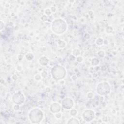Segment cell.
<instances>
[{
  "instance_id": "cell-1",
  "label": "cell",
  "mask_w": 124,
  "mask_h": 124,
  "mask_svg": "<svg viewBox=\"0 0 124 124\" xmlns=\"http://www.w3.org/2000/svg\"><path fill=\"white\" fill-rule=\"evenodd\" d=\"M67 29L66 22L62 19H58L53 22L52 29L57 34H62Z\"/></svg>"
},
{
  "instance_id": "cell-2",
  "label": "cell",
  "mask_w": 124,
  "mask_h": 124,
  "mask_svg": "<svg viewBox=\"0 0 124 124\" xmlns=\"http://www.w3.org/2000/svg\"><path fill=\"white\" fill-rule=\"evenodd\" d=\"M51 74L54 79L60 80L64 78L66 74V71L62 66L56 65L52 68Z\"/></svg>"
},
{
  "instance_id": "cell-3",
  "label": "cell",
  "mask_w": 124,
  "mask_h": 124,
  "mask_svg": "<svg viewBox=\"0 0 124 124\" xmlns=\"http://www.w3.org/2000/svg\"><path fill=\"white\" fill-rule=\"evenodd\" d=\"M43 117L42 112L39 109L35 108L32 109L29 114V118L33 123L40 122Z\"/></svg>"
},
{
  "instance_id": "cell-4",
  "label": "cell",
  "mask_w": 124,
  "mask_h": 124,
  "mask_svg": "<svg viewBox=\"0 0 124 124\" xmlns=\"http://www.w3.org/2000/svg\"><path fill=\"white\" fill-rule=\"evenodd\" d=\"M97 93L101 95H106L108 94L110 92V87L108 83L107 82L100 83L97 88Z\"/></svg>"
},
{
  "instance_id": "cell-5",
  "label": "cell",
  "mask_w": 124,
  "mask_h": 124,
  "mask_svg": "<svg viewBox=\"0 0 124 124\" xmlns=\"http://www.w3.org/2000/svg\"><path fill=\"white\" fill-rule=\"evenodd\" d=\"M83 117L85 121L87 122L91 121L94 117V112L91 110H86L83 114Z\"/></svg>"
},
{
  "instance_id": "cell-6",
  "label": "cell",
  "mask_w": 124,
  "mask_h": 124,
  "mask_svg": "<svg viewBox=\"0 0 124 124\" xmlns=\"http://www.w3.org/2000/svg\"><path fill=\"white\" fill-rule=\"evenodd\" d=\"M13 100L15 104L20 105L24 102V95L20 93H17L15 94L13 96Z\"/></svg>"
},
{
  "instance_id": "cell-7",
  "label": "cell",
  "mask_w": 124,
  "mask_h": 124,
  "mask_svg": "<svg viewBox=\"0 0 124 124\" xmlns=\"http://www.w3.org/2000/svg\"><path fill=\"white\" fill-rule=\"evenodd\" d=\"M73 100L70 98H65L62 101V106L66 109H70L73 106Z\"/></svg>"
},
{
  "instance_id": "cell-8",
  "label": "cell",
  "mask_w": 124,
  "mask_h": 124,
  "mask_svg": "<svg viewBox=\"0 0 124 124\" xmlns=\"http://www.w3.org/2000/svg\"><path fill=\"white\" fill-rule=\"evenodd\" d=\"M60 108H61L60 105L59 104L56 103L52 104L50 107L51 111L53 113H56L59 112L60 110Z\"/></svg>"
},
{
  "instance_id": "cell-9",
  "label": "cell",
  "mask_w": 124,
  "mask_h": 124,
  "mask_svg": "<svg viewBox=\"0 0 124 124\" xmlns=\"http://www.w3.org/2000/svg\"><path fill=\"white\" fill-rule=\"evenodd\" d=\"M39 62L42 65H46L48 62V60L46 57H42L39 60Z\"/></svg>"
},
{
  "instance_id": "cell-10",
  "label": "cell",
  "mask_w": 124,
  "mask_h": 124,
  "mask_svg": "<svg viewBox=\"0 0 124 124\" xmlns=\"http://www.w3.org/2000/svg\"><path fill=\"white\" fill-rule=\"evenodd\" d=\"M67 123L68 124H79V122L78 121V120L75 118H71L70 120L68 121Z\"/></svg>"
}]
</instances>
